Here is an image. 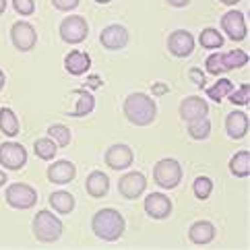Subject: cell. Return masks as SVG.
Returning <instances> with one entry per match:
<instances>
[{"instance_id":"obj_1","label":"cell","mask_w":250,"mask_h":250,"mask_svg":"<svg viewBox=\"0 0 250 250\" xmlns=\"http://www.w3.org/2000/svg\"><path fill=\"white\" fill-rule=\"evenodd\" d=\"M124 116L135 126H149L157 116V105L145 93H130L124 100Z\"/></svg>"},{"instance_id":"obj_2","label":"cell","mask_w":250,"mask_h":250,"mask_svg":"<svg viewBox=\"0 0 250 250\" xmlns=\"http://www.w3.org/2000/svg\"><path fill=\"white\" fill-rule=\"evenodd\" d=\"M124 228H126L124 217L116 209H102L91 219L93 234L100 240H105V242H116L124 234Z\"/></svg>"},{"instance_id":"obj_3","label":"cell","mask_w":250,"mask_h":250,"mask_svg":"<svg viewBox=\"0 0 250 250\" xmlns=\"http://www.w3.org/2000/svg\"><path fill=\"white\" fill-rule=\"evenodd\" d=\"M33 234L40 242H56L62 236V221L52 211H40L33 217Z\"/></svg>"},{"instance_id":"obj_4","label":"cell","mask_w":250,"mask_h":250,"mask_svg":"<svg viewBox=\"0 0 250 250\" xmlns=\"http://www.w3.org/2000/svg\"><path fill=\"white\" fill-rule=\"evenodd\" d=\"M153 178L157 186H162V188L169 190V188H176L178 184L182 180V167L180 164L176 162L172 157H166L162 162H157L155 167H153Z\"/></svg>"},{"instance_id":"obj_5","label":"cell","mask_w":250,"mask_h":250,"mask_svg":"<svg viewBox=\"0 0 250 250\" xmlns=\"http://www.w3.org/2000/svg\"><path fill=\"white\" fill-rule=\"evenodd\" d=\"M6 203L15 209H31L38 203V192H35L29 184L15 182L8 186L6 190Z\"/></svg>"},{"instance_id":"obj_6","label":"cell","mask_w":250,"mask_h":250,"mask_svg":"<svg viewBox=\"0 0 250 250\" xmlns=\"http://www.w3.org/2000/svg\"><path fill=\"white\" fill-rule=\"evenodd\" d=\"M89 33L87 21L79 15H70L60 23V38L66 43H81Z\"/></svg>"},{"instance_id":"obj_7","label":"cell","mask_w":250,"mask_h":250,"mask_svg":"<svg viewBox=\"0 0 250 250\" xmlns=\"http://www.w3.org/2000/svg\"><path fill=\"white\" fill-rule=\"evenodd\" d=\"M11 42L19 52H29L33 50L35 42H38V33H35L33 25L25 21H17L11 29Z\"/></svg>"},{"instance_id":"obj_8","label":"cell","mask_w":250,"mask_h":250,"mask_svg":"<svg viewBox=\"0 0 250 250\" xmlns=\"http://www.w3.org/2000/svg\"><path fill=\"white\" fill-rule=\"evenodd\" d=\"M0 164L8 169H21L27 164V151L21 143H2L0 145Z\"/></svg>"},{"instance_id":"obj_9","label":"cell","mask_w":250,"mask_h":250,"mask_svg":"<svg viewBox=\"0 0 250 250\" xmlns=\"http://www.w3.org/2000/svg\"><path fill=\"white\" fill-rule=\"evenodd\" d=\"M167 50L172 52L178 58H186L192 54L194 50V38L190 35V31L186 29H176L174 33H169L167 38Z\"/></svg>"},{"instance_id":"obj_10","label":"cell","mask_w":250,"mask_h":250,"mask_svg":"<svg viewBox=\"0 0 250 250\" xmlns=\"http://www.w3.org/2000/svg\"><path fill=\"white\" fill-rule=\"evenodd\" d=\"M118 188H120V194L124 199H130V201L139 199L141 192H145V188H147V178L141 172H128L120 178Z\"/></svg>"},{"instance_id":"obj_11","label":"cell","mask_w":250,"mask_h":250,"mask_svg":"<svg viewBox=\"0 0 250 250\" xmlns=\"http://www.w3.org/2000/svg\"><path fill=\"white\" fill-rule=\"evenodd\" d=\"M221 27L226 31V35L234 42H242L246 38V21L244 15L240 11H229L221 17Z\"/></svg>"},{"instance_id":"obj_12","label":"cell","mask_w":250,"mask_h":250,"mask_svg":"<svg viewBox=\"0 0 250 250\" xmlns=\"http://www.w3.org/2000/svg\"><path fill=\"white\" fill-rule=\"evenodd\" d=\"M209 114V105L207 102L199 95H190V97H184L180 102V118L190 122L196 118H203V116Z\"/></svg>"},{"instance_id":"obj_13","label":"cell","mask_w":250,"mask_h":250,"mask_svg":"<svg viewBox=\"0 0 250 250\" xmlns=\"http://www.w3.org/2000/svg\"><path fill=\"white\" fill-rule=\"evenodd\" d=\"M100 42L105 50H120L128 43V31L122 27V25H108L102 35H100Z\"/></svg>"},{"instance_id":"obj_14","label":"cell","mask_w":250,"mask_h":250,"mask_svg":"<svg viewBox=\"0 0 250 250\" xmlns=\"http://www.w3.org/2000/svg\"><path fill=\"white\" fill-rule=\"evenodd\" d=\"M145 211H147V215L153 219H166L169 213H172V201H169L166 194L153 192L145 199Z\"/></svg>"},{"instance_id":"obj_15","label":"cell","mask_w":250,"mask_h":250,"mask_svg":"<svg viewBox=\"0 0 250 250\" xmlns=\"http://www.w3.org/2000/svg\"><path fill=\"white\" fill-rule=\"evenodd\" d=\"M105 164H108L112 169H124V167H130L132 164V151L128 145H112L105 153Z\"/></svg>"},{"instance_id":"obj_16","label":"cell","mask_w":250,"mask_h":250,"mask_svg":"<svg viewBox=\"0 0 250 250\" xmlns=\"http://www.w3.org/2000/svg\"><path fill=\"white\" fill-rule=\"evenodd\" d=\"M75 164L68 159H60V162H54L48 167V180L54 184H68L75 178Z\"/></svg>"},{"instance_id":"obj_17","label":"cell","mask_w":250,"mask_h":250,"mask_svg":"<svg viewBox=\"0 0 250 250\" xmlns=\"http://www.w3.org/2000/svg\"><path fill=\"white\" fill-rule=\"evenodd\" d=\"M226 132L229 139H244L248 132V116L244 112H229L226 118Z\"/></svg>"},{"instance_id":"obj_18","label":"cell","mask_w":250,"mask_h":250,"mask_svg":"<svg viewBox=\"0 0 250 250\" xmlns=\"http://www.w3.org/2000/svg\"><path fill=\"white\" fill-rule=\"evenodd\" d=\"M89 66H91V58H89L87 52L75 50V52H70V54L64 58V68L68 70L70 75H75V77L85 75L89 70Z\"/></svg>"},{"instance_id":"obj_19","label":"cell","mask_w":250,"mask_h":250,"mask_svg":"<svg viewBox=\"0 0 250 250\" xmlns=\"http://www.w3.org/2000/svg\"><path fill=\"white\" fill-rule=\"evenodd\" d=\"M87 192L93 196V199H102V196L108 194L110 190V178L104 172H91L87 176Z\"/></svg>"},{"instance_id":"obj_20","label":"cell","mask_w":250,"mask_h":250,"mask_svg":"<svg viewBox=\"0 0 250 250\" xmlns=\"http://www.w3.org/2000/svg\"><path fill=\"white\" fill-rule=\"evenodd\" d=\"M188 236H190L192 242L199 244V246L209 244L211 240L215 238V228H213V223H209V221H196L190 226Z\"/></svg>"},{"instance_id":"obj_21","label":"cell","mask_w":250,"mask_h":250,"mask_svg":"<svg viewBox=\"0 0 250 250\" xmlns=\"http://www.w3.org/2000/svg\"><path fill=\"white\" fill-rule=\"evenodd\" d=\"M73 95H77V108H75V112H70L73 118H81V116H87V114L93 112V108H95V97L89 93L87 89H77Z\"/></svg>"},{"instance_id":"obj_22","label":"cell","mask_w":250,"mask_h":250,"mask_svg":"<svg viewBox=\"0 0 250 250\" xmlns=\"http://www.w3.org/2000/svg\"><path fill=\"white\" fill-rule=\"evenodd\" d=\"M50 205L52 209L58 211L60 215H66L75 209V196L66 192V190H58V192H52L50 194Z\"/></svg>"},{"instance_id":"obj_23","label":"cell","mask_w":250,"mask_h":250,"mask_svg":"<svg viewBox=\"0 0 250 250\" xmlns=\"http://www.w3.org/2000/svg\"><path fill=\"white\" fill-rule=\"evenodd\" d=\"M229 172L236 178H246L250 174V153L248 151H238L229 159Z\"/></svg>"},{"instance_id":"obj_24","label":"cell","mask_w":250,"mask_h":250,"mask_svg":"<svg viewBox=\"0 0 250 250\" xmlns=\"http://www.w3.org/2000/svg\"><path fill=\"white\" fill-rule=\"evenodd\" d=\"M0 130L6 137H17L19 135V120L11 108H2L0 110Z\"/></svg>"},{"instance_id":"obj_25","label":"cell","mask_w":250,"mask_h":250,"mask_svg":"<svg viewBox=\"0 0 250 250\" xmlns=\"http://www.w3.org/2000/svg\"><path fill=\"white\" fill-rule=\"evenodd\" d=\"M221 62H223V68L226 70H234V68H242L248 64V54L242 50H231L221 54Z\"/></svg>"},{"instance_id":"obj_26","label":"cell","mask_w":250,"mask_h":250,"mask_svg":"<svg viewBox=\"0 0 250 250\" xmlns=\"http://www.w3.org/2000/svg\"><path fill=\"white\" fill-rule=\"evenodd\" d=\"M188 135L196 141H205L209 135H211V122L207 116L203 118H196V120H190L188 122Z\"/></svg>"},{"instance_id":"obj_27","label":"cell","mask_w":250,"mask_h":250,"mask_svg":"<svg viewBox=\"0 0 250 250\" xmlns=\"http://www.w3.org/2000/svg\"><path fill=\"white\" fill-rule=\"evenodd\" d=\"M199 42H201V46H203L205 50H217V48L223 46V35H221L217 29L207 27V29L201 31Z\"/></svg>"},{"instance_id":"obj_28","label":"cell","mask_w":250,"mask_h":250,"mask_svg":"<svg viewBox=\"0 0 250 250\" xmlns=\"http://www.w3.org/2000/svg\"><path fill=\"white\" fill-rule=\"evenodd\" d=\"M33 149H35V155H38L40 159H46V162H48V159H54L58 145L48 137V139H38V141H35Z\"/></svg>"},{"instance_id":"obj_29","label":"cell","mask_w":250,"mask_h":250,"mask_svg":"<svg viewBox=\"0 0 250 250\" xmlns=\"http://www.w3.org/2000/svg\"><path fill=\"white\" fill-rule=\"evenodd\" d=\"M229 91H234V85H231L229 79H219V81L207 89V95L213 102H223V97H228Z\"/></svg>"},{"instance_id":"obj_30","label":"cell","mask_w":250,"mask_h":250,"mask_svg":"<svg viewBox=\"0 0 250 250\" xmlns=\"http://www.w3.org/2000/svg\"><path fill=\"white\" fill-rule=\"evenodd\" d=\"M48 135L58 147L70 145V130L64 126V124H52V126L48 128Z\"/></svg>"},{"instance_id":"obj_31","label":"cell","mask_w":250,"mask_h":250,"mask_svg":"<svg viewBox=\"0 0 250 250\" xmlns=\"http://www.w3.org/2000/svg\"><path fill=\"white\" fill-rule=\"evenodd\" d=\"M192 190H194V196H196V199H201V201L209 199V194H211V190H213L211 178H207V176H199V178L194 180V184H192Z\"/></svg>"},{"instance_id":"obj_32","label":"cell","mask_w":250,"mask_h":250,"mask_svg":"<svg viewBox=\"0 0 250 250\" xmlns=\"http://www.w3.org/2000/svg\"><path fill=\"white\" fill-rule=\"evenodd\" d=\"M228 97H229V102L234 105H248V102H250V87H248V83L240 85V89H236V91H229Z\"/></svg>"},{"instance_id":"obj_33","label":"cell","mask_w":250,"mask_h":250,"mask_svg":"<svg viewBox=\"0 0 250 250\" xmlns=\"http://www.w3.org/2000/svg\"><path fill=\"white\" fill-rule=\"evenodd\" d=\"M207 73H211V75H221V73H226L219 52H217V54H211V56L207 58Z\"/></svg>"},{"instance_id":"obj_34","label":"cell","mask_w":250,"mask_h":250,"mask_svg":"<svg viewBox=\"0 0 250 250\" xmlns=\"http://www.w3.org/2000/svg\"><path fill=\"white\" fill-rule=\"evenodd\" d=\"M13 8L23 17H29L35 11V2L33 0H13Z\"/></svg>"},{"instance_id":"obj_35","label":"cell","mask_w":250,"mask_h":250,"mask_svg":"<svg viewBox=\"0 0 250 250\" xmlns=\"http://www.w3.org/2000/svg\"><path fill=\"white\" fill-rule=\"evenodd\" d=\"M190 79H192V83L199 87V89L207 87V79H205V75H203L201 68H190Z\"/></svg>"},{"instance_id":"obj_36","label":"cell","mask_w":250,"mask_h":250,"mask_svg":"<svg viewBox=\"0 0 250 250\" xmlns=\"http://www.w3.org/2000/svg\"><path fill=\"white\" fill-rule=\"evenodd\" d=\"M52 4H54L58 11H73V8H77L79 0H52Z\"/></svg>"},{"instance_id":"obj_37","label":"cell","mask_w":250,"mask_h":250,"mask_svg":"<svg viewBox=\"0 0 250 250\" xmlns=\"http://www.w3.org/2000/svg\"><path fill=\"white\" fill-rule=\"evenodd\" d=\"M151 91H153L155 95H164V93H167V87L164 83H155L153 87H151Z\"/></svg>"},{"instance_id":"obj_38","label":"cell","mask_w":250,"mask_h":250,"mask_svg":"<svg viewBox=\"0 0 250 250\" xmlns=\"http://www.w3.org/2000/svg\"><path fill=\"white\" fill-rule=\"evenodd\" d=\"M167 4H172L174 8H182V6H188L190 0H167Z\"/></svg>"},{"instance_id":"obj_39","label":"cell","mask_w":250,"mask_h":250,"mask_svg":"<svg viewBox=\"0 0 250 250\" xmlns=\"http://www.w3.org/2000/svg\"><path fill=\"white\" fill-rule=\"evenodd\" d=\"M100 85H102V79H100V77H89V81H87V87L95 89V87H100Z\"/></svg>"},{"instance_id":"obj_40","label":"cell","mask_w":250,"mask_h":250,"mask_svg":"<svg viewBox=\"0 0 250 250\" xmlns=\"http://www.w3.org/2000/svg\"><path fill=\"white\" fill-rule=\"evenodd\" d=\"M4 184H6V174L0 169V186H4Z\"/></svg>"},{"instance_id":"obj_41","label":"cell","mask_w":250,"mask_h":250,"mask_svg":"<svg viewBox=\"0 0 250 250\" xmlns=\"http://www.w3.org/2000/svg\"><path fill=\"white\" fill-rule=\"evenodd\" d=\"M4 81H6V79H4V73H2V70H0V89L4 87Z\"/></svg>"},{"instance_id":"obj_42","label":"cell","mask_w":250,"mask_h":250,"mask_svg":"<svg viewBox=\"0 0 250 250\" xmlns=\"http://www.w3.org/2000/svg\"><path fill=\"white\" fill-rule=\"evenodd\" d=\"M4 8H6V0H0V15L4 13Z\"/></svg>"},{"instance_id":"obj_43","label":"cell","mask_w":250,"mask_h":250,"mask_svg":"<svg viewBox=\"0 0 250 250\" xmlns=\"http://www.w3.org/2000/svg\"><path fill=\"white\" fill-rule=\"evenodd\" d=\"M219 2H223V4H236V2H240V0H219Z\"/></svg>"},{"instance_id":"obj_44","label":"cell","mask_w":250,"mask_h":250,"mask_svg":"<svg viewBox=\"0 0 250 250\" xmlns=\"http://www.w3.org/2000/svg\"><path fill=\"white\" fill-rule=\"evenodd\" d=\"M95 2H100V4H108L110 0H95Z\"/></svg>"}]
</instances>
